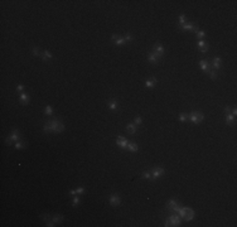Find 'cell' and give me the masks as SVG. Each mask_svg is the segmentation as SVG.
Instances as JSON below:
<instances>
[{
	"label": "cell",
	"instance_id": "cell-1",
	"mask_svg": "<svg viewBox=\"0 0 237 227\" xmlns=\"http://www.w3.org/2000/svg\"><path fill=\"white\" fill-rule=\"evenodd\" d=\"M43 130L46 133H62L64 130V125L58 119H54V120L47 121L43 126Z\"/></svg>",
	"mask_w": 237,
	"mask_h": 227
},
{
	"label": "cell",
	"instance_id": "cell-2",
	"mask_svg": "<svg viewBox=\"0 0 237 227\" xmlns=\"http://www.w3.org/2000/svg\"><path fill=\"white\" fill-rule=\"evenodd\" d=\"M19 139H20V133H19V130L13 129V130H12V135H10L9 138H7L5 143H7V145H12V143H17V141H19Z\"/></svg>",
	"mask_w": 237,
	"mask_h": 227
},
{
	"label": "cell",
	"instance_id": "cell-3",
	"mask_svg": "<svg viewBox=\"0 0 237 227\" xmlns=\"http://www.w3.org/2000/svg\"><path fill=\"white\" fill-rule=\"evenodd\" d=\"M203 114L202 112H199V111H193V112H190V115H189V119H190V121L192 123H194V124H198V123H201L202 120H203Z\"/></svg>",
	"mask_w": 237,
	"mask_h": 227
},
{
	"label": "cell",
	"instance_id": "cell-4",
	"mask_svg": "<svg viewBox=\"0 0 237 227\" xmlns=\"http://www.w3.org/2000/svg\"><path fill=\"white\" fill-rule=\"evenodd\" d=\"M180 216L173 214L169 217V219L165 221V226H180Z\"/></svg>",
	"mask_w": 237,
	"mask_h": 227
},
{
	"label": "cell",
	"instance_id": "cell-5",
	"mask_svg": "<svg viewBox=\"0 0 237 227\" xmlns=\"http://www.w3.org/2000/svg\"><path fill=\"white\" fill-rule=\"evenodd\" d=\"M150 173H151L153 180H155V179H158V178H160V177H163V175H164V169H163V168L156 167V168H154V169H153Z\"/></svg>",
	"mask_w": 237,
	"mask_h": 227
},
{
	"label": "cell",
	"instance_id": "cell-6",
	"mask_svg": "<svg viewBox=\"0 0 237 227\" xmlns=\"http://www.w3.org/2000/svg\"><path fill=\"white\" fill-rule=\"evenodd\" d=\"M120 203H121V198L118 197L117 194H112V196L110 197V204H111V206L116 207V206H120Z\"/></svg>",
	"mask_w": 237,
	"mask_h": 227
},
{
	"label": "cell",
	"instance_id": "cell-7",
	"mask_svg": "<svg viewBox=\"0 0 237 227\" xmlns=\"http://www.w3.org/2000/svg\"><path fill=\"white\" fill-rule=\"evenodd\" d=\"M159 59H160V56H158L155 52H150V53L148 54V61H149L150 63H153V64L158 63Z\"/></svg>",
	"mask_w": 237,
	"mask_h": 227
},
{
	"label": "cell",
	"instance_id": "cell-8",
	"mask_svg": "<svg viewBox=\"0 0 237 227\" xmlns=\"http://www.w3.org/2000/svg\"><path fill=\"white\" fill-rule=\"evenodd\" d=\"M116 144L120 146V148H123V149H126L128 148V144H129V141L125 139V138H123V136H118L117 139H116Z\"/></svg>",
	"mask_w": 237,
	"mask_h": 227
},
{
	"label": "cell",
	"instance_id": "cell-9",
	"mask_svg": "<svg viewBox=\"0 0 237 227\" xmlns=\"http://www.w3.org/2000/svg\"><path fill=\"white\" fill-rule=\"evenodd\" d=\"M199 66H201V68H202L204 72H208V71H209V67H211L209 62H208V61H206V59L199 61Z\"/></svg>",
	"mask_w": 237,
	"mask_h": 227
},
{
	"label": "cell",
	"instance_id": "cell-10",
	"mask_svg": "<svg viewBox=\"0 0 237 227\" xmlns=\"http://www.w3.org/2000/svg\"><path fill=\"white\" fill-rule=\"evenodd\" d=\"M183 30H197V28L194 27V24L189 23V22H185L183 25H180Z\"/></svg>",
	"mask_w": 237,
	"mask_h": 227
},
{
	"label": "cell",
	"instance_id": "cell-11",
	"mask_svg": "<svg viewBox=\"0 0 237 227\" xmlns=\"http://www.w3.org/2000/svg\"><path fill=\"white\" fill-rule=\"evenodd\" d=\"M197 46H198V48L201 49V52H207V51L209 49V47H208V44H207L206 42H203V41H198V43H197Z\"/></svg>",
	"mask_w": 237,
	"mask_h": 227
},
{
	"label": "cell",
	"instance_id": "cell-12",
	"mask_svg": "<svg viewBox=\"0 0 237 227\" xmlns=\"http://www.w3.org/2000/svg\"><path fill=\"white\" fill-rule=\"evenodd\" d=\"M153 52H155L158 56H162L163 53H164V48H163V46L160 44V43H156L155 46H154V51Z\"/></svg>",
	"mask_w": 237,
	"mask_h": 227
},
{
	"label": "cell",
	"instance_id": "cell-13",
	"mask_svg": "<svg viewBox=\"0 0 237 227\" xmlns=\"http://www.w3.org/2000/svg\"><path fill=\"white\" fill-rule=\"evenodd\" d=\"M221 66H222V59H221L219 57H216V58L213 59V62H212V67L216 68V69H219Z\"/></svg>",
	"mask_w": 237,
	"mask_h": 227
},
{
	"label": "cell",
	"instance_id": "cell-14",
	"mask_svg": "<svg viewBox=\"0 0 237 227\" xmlns=\"http://www.w3.org/2000/svg\"><path fill=\"white\" fill-rule=\"evenodd\" d=\"M20 103H22V105H28V103H29V96H28L25 92H22V93H20Z\"/></svg>",
	"mask_w": 237,
	"mask_h": 227
},
{
	"label": "cell",
	"instance_id": "cell-15",
	"mask_svg": "<svg viewBox=\"0 0 237 227\" xmlns=\"http://www.w3.org/2000/svg\"><path fill=\"white\" fill-rule=\"evenodd\" d=\"M107 106H108V108H111V110H116L117 107H118V103H117V101L116 100H108L107 101Z\"/></svg>",
	"mask_w": 237,
	"mask_h": 227
},
{
	"label": "cell",
	"instance_id": "cell-16",
	"mask_svg": "<svg viewBox=\"0 0 237 227\" xmlns=\"http://www.w3.org/2000/svg\"><path fill=\"white\" fill-rule=\"evenodd\" d=\"M126 149H129L130 152L135 153V152H138V150H139V146H138V144H135L134 141H129V144H128V148H126Z\"/></svg>",
	"mask_w": 237,
	"mask_h": 227
},
{
	"label": "cell",
	"instance_id": "cell-17",
	"mask_svg": "<svg viewBox=\"0 0 237 227\" xmlns=\"http://www.w3.org/2000/svg\"><path fill=\"white\" fill-rule=\"evenodd\" d=\"M193 217H194V211L190 209V208H188V209H187V213H185V216H184V219H185V221H190V219H193Z\"/></svg>",
	"mask_w": 237,
	"mask_h": 227
},
{
	"label": "cell",
	"instance_id": "cell-18",
	"mask_svg": "<svg viewBox=\"0 0 237 227\" xmlns=\"http://www.w3.org/2000/svg\"><path fill=\"white\" fill-rule=\"evenodd\" d=\"M156 78H150V80H146L145 81V86L146 87H149V88H151V87H154L155 85H156Z\"/></svg>",
	"mask_w": 237,
	"mask_h": 227
},
{
	"label": "cell",
	"instance_id": "cell-19",
	"mask_svg": "<svg viewBox=\"0 0 237 227\" xmlns=\"http://www.w3.org/2000/svg\"><path fill=\"white\" fill-rule=\"evenodd\" d=\"M126 130H128L130 134H135V133H136V126H135V124H129V125L126 126Z\"/></svg>",
	"mask_w": 237,
	"mask_h": 227
},
{
	"label": "cell",
	"instance_id": "cell-20",
	"mask_svg": "<svg viewBox=\"0 0 237 227\" xmlns=\"http://www.w3.org/2000/svg\"><path fill=\"white\" fill-rule=\"evenodd\" d=\"M226 121H227L228 125H233L234 124V116L231 115V114H228V115L226 116Z\"/></svg>",
	"mask_w": 237,
	"mask_h": 227
},
{
	"label": "cell",
	"instance_id": "cell-21",
	"mask_svg": "<svg viewBox=\"0 0 237 227\" xmlns=\"http://www.w3.org/2000/svg\"><path fill=\"white\" fill-rule=\"evenodd\" d=\"M42 58H43V61H48V59L52 58V53L48 52V51H46V52L42 53Z\"/></svg>",
	"mask_w": 237,
	"mask_h": 227
},
{
	"label": "cell",
	"instance_id": "cell-22",
	"mask_svg": "<svg viewBox=\"0 0 237 227\" xmlns=\"http://www.w3.org/2000/svg\"><path fill=\"white\" fill-rule=\"evenodd\" d=\"M189 119V114H185V112H182L180 115H179V120L182 121V123H184V121H187Z\"/></svg>",
	"mask_w": 237,
	"mask_h": 227
},
{
	"label": "cell",
	"instance_id": "cell-23",
	"mask_svg": "<svg viewBox=\"0 0 237 227\" xmlns=\"http://www.w3.org/2000/svg\"><path fill=\"white\" fill-rule=\"evenodd\" d=\"M62 221H63L62 214H56V216H53V222H54V223H61Z\"/></svg>",
	"mask_w": 237,
	"mask_h": 227
},
{
	"label": "cell",
	"instance_id": "cell-24",
	"mask_svg": "<svg viewBox=\"0 0 237 227\" xmlns=\"http://www.w3.org/2000/svg\"><path fill=\"white\" fill-rule=\"evenodd\" d=\"M113 43H115L116 46H124V44H125L126 42H125V39H124V38H121V37H118V38H117V39H116V41H115Z\"/></svg>",
	"mask_w": 237,
	"mask_h": 227
},
{
	"label": "cell",
	"instance_id": "cell-25",
	"mask_svg": "<svg viewBox=\"0 0 237 227\" xmlns=\"http://www.w3.org/2000/svg\"><path fill=\"white\" fill-rule=\"evenodd\" d=\"M175 204H178V202H177L175 199H170V201H168L167 207H168V208H170V209H173V207H174Z\"/></svg>",
	"mask_w": 237,
	"mask_h": 227
},
{
	"label": "cell",
	"instance_id": "cell-26",
	"mask_svg": "<svg viewBox=\"0 0 237 227\" xmlns=\"http://www.w3.org/2000/svg\"><path fill=\"white\" fill-rule=\"evenodd\" d=\"M141 177H143V178H145V179L153 180V177H151V173H150V172H144V173L141 174Z\"/></svg>",
	"mask_w": 237,
	"mask_h": 227
},
{
	"label": "cell",
	"instance_id": "cell-27",
	"mask_svg": "<svg viewBox=\"0 0 237 227\" xmlns=\"http://www.w3.org/2000/svg\"><path fill=\"white\" fill-rule=\"evenodd\" d=\"M41 218H42L43 221H46V223H47V222H49L51 216H49V214H47V213H43V214H41Z\"/></svg>",
	"mask_w": 237,
	"mask_h": 227
},
{
	"label": "cell",
	"instance_id": "cell-28",
	"mask_svg": "<svg viewBox=\"0 0 237 227\" xmlns=\"http://www.w3.org/2000/svg\"><path fill=\"white\" fill-rule=\"evenodd\" d=\"M14 144H15V148H17V149H23V148L25 146V145H24V143H23V141H20V140H19V141H17V143H14Z\"/></svg>",
	"mask_w": 237,
	"mask_h": 227
},
{
	"label": "cell",
	"instance_id": "cell-29",
	"mask_svg": "<svg viewBox=\"0 0 237 227\" xmlns=\"http://www.w3.org/2000/svg\"><path fill=\"white\" fill-rule=\"evenodd\" d=\"M44 112H46V115H52L53 110H52V107H51V106H46V108H44Z\"/></svg>",
	"mask_w": 237,
	"mask_h": 227
},
{
	"label": "cell",
	"instance_id": "cell-30",
	"mask_svg": "<svg viewBox=\"0 0 237 227\" xmlns=\"http://www.w3.org/2000/svg\"><path fill=\"white\" fill-rule=\"evenodd\" d=\"M124 39H125V42L126 43H130V42H133V37H131V34L130 33H128L125 37H124Z\"/></svg>",
	"mask_w": 237,
	"mask_h": 227
},
{
	"label": "cell",
	"instance_id": "cell-31",
	"mask_svg": "<svg viewBox=\"0 0 237 227\" xmlns=\"http://www.w3.org/2000/svg\"><path fill=\"white\" fill-rule=\"evenodd\" d=\"M32 52H33V56H35V57H37V56H42V53H41L39 48H37V47H34Z\"/></svg>",
	"mask_w": 237,
	"mask_h": 227
},
{
	"label": "cell",
	"instance_id": "cell-32",
	"mask_svg": "<svg viewBox=\"0 0 237 227\" xmlns=\"http://www.w3.org/2000/svg\"><path fill=\"white\" fill-rule=\"evenodd\" d=\"M195 33H197V37H198V38H203V37L206 35V33H204L203 30H198V29H197Z\"/></svg>",
	"mask_w": 237,
	"mask_h": 227
},
{
	"label": "cell",
	"instance_id": "cell-33",
	"mask_svg": "<svg viewBox=\"0 0 237 227\" xmlns=\"http://www.w3.org/2000/svg\"><path fill=\"white\" fill-rule=\"evenodd\" d=\"M208 73H209V76H211L212 80H216V78H217V73H216V71H211V69H209Z\"/></svg>",
	"mask_w": 237,
	"mask_h": 227
},
{
	"label": "cell",
	"instance_id": "cell-34",
	"mask_svg": "<svg viewBox=\"0 0 237 227\" xmlns=\"http://www.w3.org/2000/svg\"><path fill=\"white\" fill-rule=\"evenodd\" d=\"M78 203H80V197H78V196H74V198H73V207L78 206Z\"/></svg>",
	"mask_w": 237,
	"mask_h": 227
},
{
	"label": "cell",
	"instance_id": "cell-35",
	"mask_svg": "<svg viewBox=\"0 0 237 227\" xmlns=\"http://www.w3.org/2000/svg\"><path fill=\"white\" fill-rule=\"evenodd\" d=\"M185 23V17L184 15H180L179 17V25H183Z\"/></svg>",
	"mask_w": 237,
	"mask_h": 227
},
{
	"label": "cell",
	"instance_id": "cell-36",
	"mask_svg": "<svg viewBox=\"0 0 237 227\" xmlns=\"http://www.w3.org/2000/svg\"><path fill=\"white\" fill-rule=\"evenodd\" d=\"M141 123H143V120H141V118H140V116H138V118L135 119V125H140Z\"/></svg>",
	"mask_w": 237,
	"mask_h": 227
},
{
	"label": "cell",
	"instance_id": "cell-37",
	"mask_svg": "<svg viewBox=\"0 0 237 227\" xmlns=\"http://www.w3.org/2000/svg\"><path fill=\"white\" fill-rule=\"evenodd\" d=\"M76 192H77V194H82V193L85 192V188H83V187H80V188L76 189Z\"/></svg>",
	"mask_w": 237,
	"mask_h": 227
},
{
	"label": "cell",
	"instance_id": "cell-38",
	"mask_svg": "<svg viewBox=\"0 0 237 227\" xmlns=\"http://www.w3.org/2000/svg\"><path fill=\"white\" fill-rule=\"evenodd\" d=\"M231 110H232V108H231L229 106H226V107H224V111H226L227 115H228V114H231Z\"/></svg>",
	"mask_w": 237,
	"mask_h": 227
},
{
	"label": "cell",
	"instance_id": "cell-39",
	"mask_svg": "<svg viewBox=\"0 0 237 227\" xmlns=\"http://www.w3.org/2000/svg\"><path fill=\"white\" fill-rule=\"evenodd\" d=\"M23 90H24V86H23V85H19V86L17 87V91H19V92H22Z\"/></svg>",
	"mask_w": 237,
	"mask_h": 227
},
{
	"label": "cell",
	"instance_id": "cell-40",
	"mask_svg": "<svg viewBox=\"0 0 237 227\" xmlns=\"http://www.w3.org/2000/svg\"><path fill=\"white\" fill-rule=\"evenodd\" d=\"M117 38H118V35H117V34H113V35H112V38H111V39H112V42H115V41H116V39H117Z\"/></svg>",
	"mask_w": 237,
	"mask_h": 227
},
{
	"label": "cell",
	"instance_id": "cell-41",
	"mask_svg": "<svg viewBox=\"0 0 237 227\" xmlns=\"http://www.w3.org/2000/svg\"><path fill=\"white\" fill-rule=\"evenodd\" d=\"M69 194H71V196H74V194H77L76 189H72V191H69Z\"/></svg>",
	"mask_w": 237,
	"mask_h": 227
}]
</instances>
